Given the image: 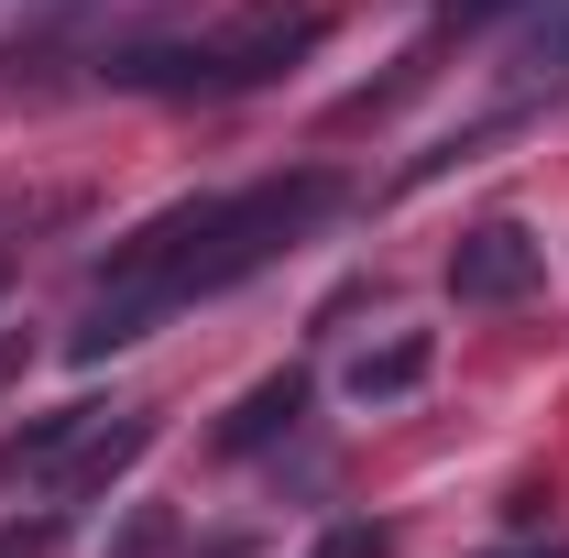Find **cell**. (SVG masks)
Listing matches in <instances>:
<instances>
[{
	"mask_svg": "<svg viewBox=\"0 0 569 558\" xmlns=\"http://www.w3.org/2000/svg\"><path fill=\"white\" fill-rule=\"evenodd\" d=\"M340 209V176L329 165H296V176H252V187H230V198H187V209L142 219L132 241L110 252V275L88 296V318H77V361H110V350H132L153 318H176L187 296H219V285L263 275L284 241H307L318 219Z\"/></svg>",
	"mask_w": 569,
	"mask_h": 558,
	"instance_id": "6da1fadb",
	"label": "cell"
},
{
	"mask_svg": "<svg viewBox=\"0 0 569 558\" xmlns=\"http://www.w3.org/2000/svg\"><path fill=\"white\" fill-rule=\"evenodd\" d=\"M318 33H329L318 0H241L230 22L187 33V44H142V56H121L110 77H121V88H164V99H241V88H274L284 67H307Z\"/></svg>",
	"mask_w": 569,
	"mask_h": 558,
	"instance_id": "7a4b0ae2",
	"label": "cell"
},
{
	"mask_svg": "<svg viewBox=\"0 0 569 558\" xmlns=\"http://www.w3.org/2000/svg\"><path fill=\"white\" fill-rule=\"evenodd\" d=\"M537 285H548V241L515 230V219H482V230L449 241V296L460 307H526Z\"/></svg>",
	"mask_w": 569,
	"mask_h": 558,
	"instance_id": "3957f363",
	"label": "cell"
},
{
	"mask_svg": "<svg viewBox=\"0 0 569 558\" xmlns=\"http://www.w3.org/2000/svg\"><path fill=\"white\" fill-rule=\"evenodd\" d=\"M296 417H307V372H263V383H252V395L219 417V438H209V449H219V460H252V449H274Z\"/></svg>",
	"mask_w": 569,
	"mask_h": 558,
	"instance_id": "277c9868",
	"label": "cell"
},
{
	"mask_svg": "<svg viewBox=\"0 0 569 558\" xmlns=\"http://www.w3.org/2000/svg\"><path fill=\"white\" fill-rule=\"evenodd\" d=\"M427 372H438V340H427V329H395V340L361 350L340 383H351V406H395V395H417Z\"/></svg>",
	"mask_w": 569,
	"mask_h": 558,
	"instance_id": "5b68a950",
	"label": "cell"
},
{
	"mask_svg": "<svg viewBox=\"0 0 569 558\" xmlns=\"http://www.w3.org/2000/svg\"><path fill=\"white\" fill-rule=\"evenodd\" d=\"M142 449H153V417H121V427H88L56 471H67V492H110V482L142 460Z\"/></svg>",
	"mask_w": 569,
	"mask_h": 558,
	"instance_id": "8992f818",
	"label": "cell"
},
{
	"mask_svg": "<svg viewBox=\"0 0 569 558\" xmlns=\"http://www.w3.org/2000/svg\"><path fill=\"white\" fill-rule=\"evenodd\" d=\"M88 427H110V406H56V417H33L22 438H0V482H11V471H56Z\"/></svg>",
	"mask_w": 569,
	"mask_h": 558,
	"instance_id": "52a82bcc",
	"label": "cell"
},
{
	"mask_svg": "<svg viewBox=\"0 0 569 558\" xmlns=\"http://www.w3.org/2000/svg\"><path fill=\"white\" fill-rule=\"evenodd\" d=\"M307 558H395V526H372V515H351V526H329Z\"/></svg>",
	"mask_w": 569,
	"mask_h": 558,
	"instance_id": "ba28073f",
	"label": "cell"
},
{
	"mask_svg": "<svg viewBox=\"0 0 569 558\" xmlns=\"http://www.w3.org/2000/svg\"><path fill=\"white\" fill-rule=\"evenodd\" d=\"M503 11H526V0H438L449 33H482V22H503Z\"/></svg>",
	"mask_w": 569,
	"mask_h": 558,
	"instance_id": "9c48e42d",
	"label": "cell"
},
{
	"mask_svg": "<svg viewBox=\"0 0 569 558\" xmlns=\"http://www.w3.org/2000/svg\"><path fill=\"white\" fill-rule=\"evenodd\" d=\"M56 548V515H33V526H0V558H44Z\"/></svg>",
	"mask_w": 569,
	"mask_h": 558,
	"instance_id": "30bf717a",
	"label": "cell"
},
{
	"mask_svg": "<svg viewBox=\"0 0 569 558\" xmlns=\"http://www.w3.org/2000/svg\"><path fill=\"white\" fill-rule=\"evenodd\" d=\"M22 383V329H0V395Z\"/></svg>",
	"mask_w": 569,
	"mask_h": 558,
	"instance_id": "8fae6325",
	"label": "cell"
},
{
	"mask_svg": "<svg viewBox=\"0 0 569 558\" xmlns=\"http://www.w3.org/2000/svg\"><path fill=\"white\" fill-rule=\"evenodd\" d=\"M0 285H11V275H0Z\"/></svg>",
	"mask_w": 569,
	"mask_h": 558,
	"instance_id": "7c38bea8",
	"label": "cell"
}]
</instances>
